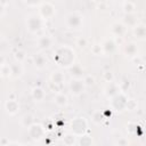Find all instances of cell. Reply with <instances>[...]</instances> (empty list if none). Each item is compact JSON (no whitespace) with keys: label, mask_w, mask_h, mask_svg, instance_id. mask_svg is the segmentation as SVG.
I'll list each match as a JSON object with an SVG mask.
<instances>
[{"label":"cell","mask_w":146,"mask_h":146,"mask_svg":"<svg viewBox=\"0 0 146 146\" xmlns=\"http://www.w3.org/2000/svg\"><path fill=\"white\" fill-rule=\"evenodd\" d=\"M27 135L30 137V139L34 143H39L41 141L44 136H46V128L43 124L34 122L29 129H27Z\"/></svg>","instance_id":"obj_6"},{"label":"cell","mask_w":146,"mask_h":146,"mask_svg":"<svg viewBox=\"0 0 146 146\" xmlns=\"http://www.w3.org/2000/svg\"><path fill=\"white\" fill-rule=\"evenodd\" d=\"M113 1H116L117 2V1H123V0H113Z\"/></svg>","instance_id":"obj_39"},{"label":"cell","mask_w":146,"mask_h":146,"mask_svg":"<svg viewBox=\"0 0 146 146\" xmlns=\"http://www.w3.org/2000/svg\"><path fill=\"white\" fill-rule=\"evenodd\" d=\"M76 46L78 47H80V48H84V47H87L88 46V40L84 38V36H80V38H78L76 39Z\"/></svg>","instance_id":"obj_34"},{"label":"cell","mask_w":146,"mask_h":146,"mask_svg":"<svg viewBox=\"0 0 146 146\" xmlns=\"http://www.w3.org/2000/svg\"><path fill=\"white\" fill-rule=\"evenodd\" d=\"M75 60V51L70 46H60L54 51V62L62 68H68Z\"/></svg>","instance_id":"obj_1"},{"label":"cell","mask_w":146,"mask_h":146,"mask_svg":"<svg viewBox=\"0 0 146 146\" xmlns=\"http://www.w3.org/2000/svg\"><path fill=\"white\" fill-rule=\"evenodd\" d=\"M90 51H91V54L95 55V56L104 55V50H103V46H102V43H95V44H92Z\"/></svg>","instance_id":"obj_29"},{"label":"cell","mask_w":146,"mask_h":146,"mask_svg":"<svg viewBox=\"0 0 146 146\" xmlns=\"http://www.w3.org/2000/svg\"><path fill=\"white\" fill-rule=\"evenodd\" d=\"M127 26L122 23V22H114L112 25H111V33L114 35V36H117V38H123L125 34H127Z\"/></svg>","instance_id":"obj_15"},{"label":"cell","mask_w":146,"mask_h":146,"mask_svg":"<svg viewBox=\"0 0 146 146\" xmlns=\"http://www.w3.org/2000/svg\"><path fill=\"white\" fill-rule=\"evenodd\" d=\"M9 5V0H0V7H1V17H3L7 6Z\"/></svg>","instance_id":"obj_36"},{"label":"cell","mask_w":146,"mask_h":146,"mask_svg":"<svg viewBox=\"0 0 146 146\" xmlns=\"http://www.w3.org/2000/svg\"><path fill=\"white\" fill-rule=\"evenodd\" d=\"M122 9H123L124 14H135L136 10H137V7H136V3H133V2L124 1L123 6H122Z\"/></svg>","instance_id":"obj_27"},{"label":"cell","mask_w":146,"mask_h":146,"mask_svg":"<svg viewBox=\"0 0 146 146\" xmlns=\"http://www.w3.org/2000/svg\"><path fill=\"white\" fill-rule=\"evenodd\" d=\"M103 80H104L105 82H107V83L114 81V74H113V72L110 71V70L105 71V72L103 73Z\"/></svg>","instance_id":"obj_32"},{"label":"cell","mask_w":146,"mask_h":146,"mask_svg":"<svg viewBox=\"0 0 146 146\" xmlns=\"http://www.w3.org/2000/svg\"><path fill=\"white\" fill-rule=\"evenodd\" d=\"M31 97H32V99L34 102L40 103V102L44 100V98H46V91H44V89L42 87H39V86L38 87H34L31 90Z\"/></svg>","instance_id":"obj_18"},{"label":"cell","mask_w":146,"mask_h":146,"mask_svg":"<svg viewBox=\"0 0 146 146\" xmlns=\"http://www.w3.org/2000/svg\"><path fill=\"white\" fill-rule=\"evenodd\" d=\"M52 43H54V39L50 35H47V34L39 36L38 40H36V47L41 51H44V50L50 49L51 46H52Z\"/></svg>","instance_id":"obj_11"},{"label":"cell","mask_w":146,"mask_h":146,"mask_svg":"<svg viewBox=\"0 0 146 146\" xmlns=\"http://www.w3.org/2000/svg\"><path fill=\"white\" fill-rule=\"evenodd\" d=\"M32 64L36 70H44L48 65V59L42 52H38L32 57Z\"/></svg>","instance_id":"obj_14"},{"label":"cell","mask_w":146,"mask_h":146,"mask_svg":"<svg viewBox=\"0 0 146 146\" xmlns=\"http://www.w3.org/2000/svg\"><path fill=\"white\" fill-rule=\"evenodd\" d=\"M54 102H55V104H56L58 107H65V106H67V104H68V98H67V96H66L65 94L58 92V94L55 95Z\"/></svg>","instance_id":"obj_23"},{"label":"cell","mask_w":146,"mask_h":146,"mask_svg":"<svg viewBox=\"0 0 146 146\" xmlns=\"http://www.w3.org/2000/svg\"><path fill=\"white\" fill-rule=\"evenodd\" d=\"M19 108H21V105L16 98H8L5 102V111L8 115H11V116L16 115L19 112Z\"/></svg>","instance_id":"obj_10"},{"label":"cell","mask_w":146,"mask_h":146,"mask_svg":"<svg viewBox=\"0 0 146 146\" xmlns=\"http://www.w3.org/2000/svg\"><path fill=\"white\" fill-rule=\"evenodd\" d=\"M86 88H87V86H86L83 79H73L72 78V80L68 83V90H70L71 95L75 96V97L82 95L84 92Z\"/></svg>","instance_id":"obj_8"},{"label":"cell","mask_w":146,"mask_h":146,"mask_svg":"<svg viewBox=\"0 0 146 146\" xmlns=\"http://www.w3.org/2000/svg\"><path fill=\"white\" fill-rule=\"evenodd\" d=\"M83 81H84V83H86L87 88H90V87L95 86V82H96V80H95V76H92V75H89V74L83 76Z\"/></svg>","instance_id":"obj_31"},{"label":"cell","mask_w":146,"mask_h":146,"mask_svg":"<svg viewBox=\"0 0 146 146\" xmlns=\"http://www.w3.org/2000/svg\"><path fill=\"white\" fill-rule=\"evenodd\" d=\"M128 100H129V98L125 95V92L120 91L119 94H116L114 97H112L110 99V106L113 111H115L117 113H122V112L127 111Z\"/></svg>","instance_id":"obj_5"},{"label":"cell","mask_w":146,"mask_h":146,"mask_svg":"<svg viewBox=\"0 0 146 146\" xmlns=\"http://www.w3.org/2000/svg\"><path fill=\"white\" fill-rule=\"evenodd\" d=\"M10 67H11V76L14 79H18V78H21L23 75L24 67H23V64L21 62L15 60L14 63L10 64Z\"/></svg>","instance_id":"obj_19"},{"label":"cell","mask_w":146,"mask_h":146,"mask_svg":"<svg viewBox=\"0 0 146 146\" xmlns=\"http://www.w3.org/2000/svg\"><path fill=\"white\" fill-rule=\"evenodd\" d=\"M124 1H128V2H133V3H136V1H137V0H124Z\"/></svg>","instance_id":"obj_38"},{"label":"cell","mask_w":146,"mask_h":146,"mask_svg":"<svg viewBox=\"0 0 146 146\" xmlns=\"http://www.w3.org/2000/svg\"><path fill=\"white\" fill-rule=\"evenodd\" d=\"M70 75L73 78V79H83L84 76V68L81 64L79 63H74L72 64L68 68H67Z\"/></svg>","instance_id":"obj_16"},{"label":"cell","mask_w":146,"mask_h":146,"mask_svg":"<svg viewBox=\"0 0 146 146\" xmlns=\"http://www.w3.org/2000/svg\"><path fill=\"white\" fill-rule=\"evenodd\" d=\"M24 2L29 7H39L43 1L42 0H24Z\"/></svg>","instance_id":"obj_35"},{"label":"cell","mask_w":146,"mask_h":146,"mask_svg":"<svg viewBox=\"0 0 146 146\" xmlns=\"http://www.w3.org/2000/svg\"><path fill=\"white\" fill-rule=\"evenodd\" d=\"M122 23L127 27H135L138 24V18L136 13L135 14H124L122 17Z\"/></svg>","instance_id":"obj_20"},{"label":"cell","mask_w":146,"mask_h":146,"mask_svg":"<svg viewBox=\"0 0 146 146\" xmlns=\"http://www.w3.org/2000/svg\"><path fill=\"white\" fill-rule=\"evenodd\" d=\"M122 51H123V55L125 57L132 59L138 55L139 49H138V46H137V43L135 41H128V42L124 43Z\"/></svg>","instance_id":"obj_9"},{"label":"cell","mask_w":146,"mask_h":146,"mask_svg":"<svg viewBox=\"0 0 146 146\" xmlns=\"http://www.w3.org/2000/svg\"><path fill=\"white\" fill-rule=\"evenodd\" d=\"M105 114L103 113V111H95L92 114H91V121L95 123V124H102L104 121H105Z\"/></svg>","instance_id":"obj_25"},{"label":"cell","mask_w":146,"mask_h":146,"mask_svg":"<svg viewBox=\"0 0 146 146\" xmlns=\"http://www.w3.org/2000/svg\"><path fill=\"white\" fill-rule=\"evenodd\" d=\"M43 25H44V19L39 14H30L26 16L25 26L30 33L35 34V33L40 32L42 30Z\"/></svg>","instance_id":"obj_4"},{"label":"cell","mask_w":146,"mask_h":146,"mask_svg":"<svg viewBox=\"0 0 146 146\" xmlns=\"http://www.w3.org/2000/svg\"><path fill=\"white\" fill-rule=\"evenodd\" d=\"M84 17L80 11H70L65 17V25L72 31H78L83 27Z\"/></svg>","instance_id":"obj_2"},{"label":"cell","mask_w":146,"mask_h":146,"mask_svg":"<svg viewBox=\"0 0 146 146\" xmlns=\"http://www.w3.org/2000/svg\"><path fill=\"white\" fill-rule=\"evenodd\" d=\"M132 34L137 40H145L146 39V24L138 23L135 27H132Z\"/></svg>","instance_id":"obj_17"},{"label":"cell","mask_w":146,"mask_h":146,"mask_svg":"<svg viewBox=\"0 0 146 146\" xmlns=\"http://www.w3.org/2000/svg\"><path fill=\"white\" fill-rule=\"evenodd\" d=\"M70 131L73 132L76 137H80L88 131V121L84 116H75L68 123Z\"/></svg>","instance_id":"obj_3"},{"label":"cell","mask_w":146,"mask_h":146,"mask_svg":"<svg viewBox=\"0 0 146 146\" xmlns=\"http://www.w3.org/2000/svg\"><path fill=\"white\" fill-rule=\"evenodd\" d=\"M38 14L44 19V21H48V19H51L55 14H56V8L55 6L49 2V1H43L39 7H38Z\"/></svg>","instance_id":"obj_7"},{"label":"cell","mask_w":146,"mask_h":146,"mask_svg":"<svg viewBox=\"0 0 146 146\" xmlns=\"http://www.w3.org/2000/svg\"><path fill=\"white\" fill-rule=\"evenodd\" d=\"M104 55H113L117 49V43L113 38H107L102 43Z\"/></svg>","instance_id":"obj_13"},{"label":"cell","mask_w":146,"mask_h":146,"mask_svg":"<svg viewBox=\"0 0 146 146\" xmlns=\"http://www.w3.org/2000/svg\"><path fill=\"white\" fill-rule=\"evenodd\" d=\"M34 122H35V116H34V114H32V113H26V114H24V115L22 116V119H21V124H22V127H24L25 129H29Z\"/></svg>","instance_id":"obj_22"},{"label":"cell","mask_w":146,"mask_h":146,"mask_svg":"<svg viewBox=\"0 0 146 146\" xmlns=\"http://www.w3.org/2000/svg\"><path fill=\"white\" fill-rule=\"evenodd\" d=\"M14 58H15V60L23 63V62L25 60V58H26V54H25V51H24V50L18 49V50H16V51H15V54H14Z\"/></svg>","instance_id":"obj_30"},{"label":"cell","mask_w":146,"mask_h":146,"mask_svg":"<svg viewBox=\"0 0 146 146\" xmlns=\"http://www.w3.org/2000/svg\"><path fill=\"white\" fill-rule=\"evenodd\" d=\"M137 106H138L137 102L132 98H129L128 104H127V111H135V110H137Z\"/></svg>","instance_id":"obj_33"},{"label":"cell","mask_w":146,"mask_h":146,"mask_svg":"<svg viewBox=\"0 0 146 146\" xmlns=\"http://www.w3.org/2000/svg\"><path fill=\"white\" fill-rule=\"evenodd\" d=\"M114 144H115V145H119V146H123V145H129V141H128V139H125L124 137H120Z\"/></svg>","instance_id":"obj_37"},{"label":"cell","mask_w":146,"mask_h":146,"mask_svg":"<svg viewBox=\"0 0 146 146\" xmlns=\"http://www.w3.org/2000/svg\"><path fill=\"white\" fill-rule=\"evenodd\" d=\"M50 81L52 84H56V86H60L65 82V75L63 72L60 71H55L50 74Z\"/></svg>","instance_id":"obj_21"},{"label":"cell","mask_w":146,"mask_h":146,"mask_svg":"<svg viewBox=\"0 0 146 146\" xmlns=\"http://www.w3.org/2000/svg\"><path fill=\"white\" fill-rule=\"evenodd\" d=\"M0 73H1V76L3 79H8L11 76V67H10V64H1V67H0Z\"/></svg>","instance_id":"obj_28"},{"label":"cell","mask_w":146,"mask_h":146,"mask_svg":"<svg viewBox=\"0 0 146 146\" xmlns=\"http://www.w3.org/2000/svg\"><path fill=\"white\" fill-rule=\"evenodd\" d=\"M63 144L66 145V146H74L78 144V139H76V136L73 133V132H66L64 136H63Z\"/></svg>","instance_id":"obj_24"},{"label":"cell","mask_w":146,"mask_h":146,"mask_svg":"<svg viewBox=\"0 0 146 146\" xmlns=\"http://www.w3.org/2000/svg\"><path fill=\"white\" fill-rule=\"evenodd\" d=\"M120 91H122V90H121V87H120V83L114 82V81L108 82V83L105 86V88H104V95H105V97L108 98V99H111L112 97H114V96H115L116 94H119Z\"/></svg>","instance_id":"obj_12"},{"label":"cell","mask_w":146,"mask_h":146,"mask_svg":"<svg viewBox=\"0 0 146 146\" xmlns=\"http://www.w3.org/2000/svg\"><path fill=\"white\" fill-rule=\"evenodd\" d=\"M94 144V140H92V137L84 133L82 136L79 137V140H78V145L80 146H90Z\"/></svg>","instance_id":"obj_26"}]
</instances>
